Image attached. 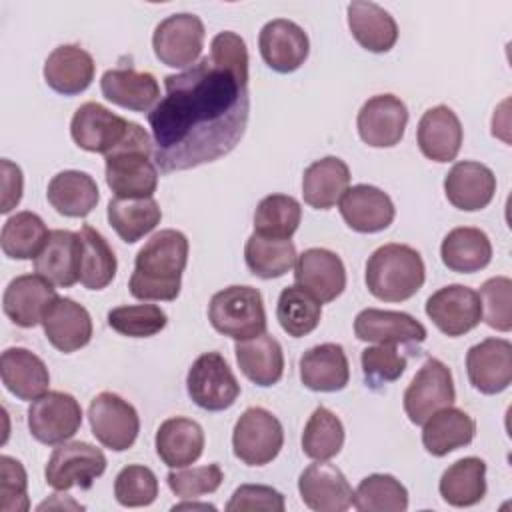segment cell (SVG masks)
Here are the masks:
<instances>
[{
  "instance_id": "cell-4",
  "label": "cell",
  "mask_w": 512,
  "mask_h": 512,
  "mask_svg": "<svg viewBox=\"0 0 512 512\" xmlns=\"http://www.w3.org/2000/svg\"><path fill=\"white\" fill-rule=\"evenodd\" d=\"M366 286L384 302H404L424 284L426 268L418 250L408 244H384L366 262Z\"/></svg>"
},
{
  "instance_id": "cell-44",
  "label": "cell",
  "mask_w": 512,
  "mask_h": 512,
  "mask_svg": "<svg viewBox=\"0 0 512 512\" xmlns=\"http://www.w3.org/2000/svg\"><path fill=\"white\" fill-rule=\"evenodd\" d=\"M302 220V206L294 196L270 194L254 212V232L268 238H292Z\"/></svg>"
},
{
  "instance_id": "cell-45",
  "label": "cell",
  "mask_w": 512,
  "mask_h": 512,
  "mask_svg": "<svg viewBox=\"0 0 512 512\" xmlns=\"http://www.w3.org/2000/svg\"><path fill=\"white\" fill-rule=\"evenodd\" d=\"M344 446L342 420L328 408L318 406L302 432V452L312 460H330Z\"/></svg>"
},
{
  "instance_id": "cell-52",
  "label": "cell",
  "mask_w": 512,
  "mask_h": 512,
  "mask_svg": "<svg viewBox=\"0 0 512 512\" xmlns=\"http://www.w3.org/2000/svg\"><path fill=\"white\" fill-rule=\"evenodd\" d=\"M28 476L22 466L12 456H0V508L2 512H26L30 508L28 500Z\"/></svg>"
},
{
  "instance_id": "cell-1",
  "label": "cell",
  "mask_w": 512,
  "mask_h": 512,
  "mask_svg": "<svg viewBox=\"0 0 512 512\" xmlns=\"http://www.w3.org/2000/svg\"><path fill=\"white\" fill-rule=\"evenodd\" d=\"M166 94L148 112L154 164L180 172L214 162L236 148L250 116L248 50L236 32H220L210 54L164 78Z\"/></svg>"
},
{
  "instance_id": "cell-2",
  "label": "cell",
  "mask_w": 512,
  "mask_h": 512,
  "mask_svg": "<svg viewBox=\"0 0 512 512\" xmlns=\"http://www.w3.org/2000/svg\"><path fill=\"white\" fill-rule=\"evenodd\" d=\"M188 238L174 228L156 232L136 254L130 294L138 300H176L188 262Z\"/></svg>"
},
{
  "instance_id": "cell-38",
  "label": "cell",
  "mask_w": 512,
  "mask_h": 512,
  "mask_svg": "<svg viewBox=\"0 0 512 512\" xmlns=\"http://www.w3.org/2000/svg\"><path fill=\"white\" fill-rule=\"evenodd\" d=\"M438 490L450 506L466 508L478 504L486 494V462L476 456L456 460L440 476Z\"/></svg>"
},
{
  "instance_id": "cell-5",
  "label": "cell",
  "mask_w": 512,
  "mask_h": 512,
  "mask_svg": "<svg viewBox=\"0 0 512 512\" xmlns=\"http://www.w3.org/2000/svg\"><path fill=\"white\" fill-rule=\"evenodd\" d=\"M208 320L216 332L236 342L266 332V310L260 290L232 284L216 292L208 304Z\"/></svg>"
},
{
  "instance_id": "cell-47",
  "label": "cell",
  "mask_w": 512,
  "mask_h": 512,
  "mask_svg": "<svg viewBox=\"0 0 512 512\" xmlns=\"http://www.w3.org/2000/svg\"><path fill=\"white\" fill-rule=\"evenodd\" d=\"M168 318L156 304H132L116 306L108 312V326L130 338H148L164 330Z\"/></svg>"
},
{
  "instance_id": "cell-32",
  "label": "cell",
  "mask_w": 512,
  "mask_h": 512,
  "mask_svg": "<svg viewBox=\"0 0 512 512\" xmlns=\"http://www.w3.org/2000/svg\"><path fill=\"white\" fill-rule=\"evenodd\" d=\"M236 362L242 374L258 386H274L284 374V354L280 342L262 332L248 340H238L234 346Z\"/></svg>"
},
{
  "instance_id": "cell-13",
  "label": "cell",
  "mask_w": 512,
  "mask_h": 512,
  "mask_svg": "<svg viewBox=\"0 0 512 512\" xmlns=\"http://www.w3.org/2000/svg\"><path fill=\"white\" fill-rule=\"evenodd\" d=\"M130 126L132 122L110 112L106 106L86 102L74 112L70 134L78 148L106 156L126 140Z\"/></svg>"
},
{
  "instance_id": "cell-39",
  "label": "cell",
  "mask_w": 512,
  "mask_h": 512,
  "mask_svg": "<svg viewBox=\"0 0 512 512\" xmlns=\"http://www.w3.org/2000/svg\"><path fill=\"white\" fill-rule=\"evenodd\" d=\"M106 216L114 232L126 244H134L160 224L162 210L154 198H114Z\"/></svg>"
},
{
  "instance_id": "cell-17",
  "label": "cell",
  "mask_w": 512,
  "mask_h": 512,
  "mask_svg": "<svg viewBox=\"0 0 512 512\" xmlns=\"http://www.w3.org/2000/svg\"><path fill=\"white\" fill-rule=\"evenodd\" d=\"M262 60L276 72L288 74L298 70L310 52L308 34L292 20L276 18L262 26L258 36Z\"/></svg>"
},
{
  "instance_id": "cell-51",
  "label": "cell",
  "mask_w": 512,
  "mask_h": 512,
  "mask_svg": "<svg viewBox=\"0 0 512 512\" xmlns=\"http://www.w3.org/2000/svg\"><path fill=\"white\" fill-rule=\"evenodd\" d=\"M224 480L222 468L218 464H206L196 468H184V470H170L166 476V482L170 490L178 498H198L202 494H212L220 488Z\"/></svg>"
},
{
  "instance_id": "cell-21",
  "label": "cell",
  "mask_w": 512,
  "mask_h": 512,
  "mask_svg": "<svg viewBox=\"0 0 512 512\" xmlns=\"http://www.w3.org/2000/svg\"><path fill=\"white\" fill-rule=\"evenodd\" d=\"M338 204L344 222L362 234L386 230L396 216L392 198L370 184H356L348 188Z\"/></svg>"
},
{
  "instance_id": "cell-3",
  "label": "cell",
  "mask_w": 512,
  "mask_h": 512,
  "mask_svg": "<svg viewBox=\"0 0 512 512\" xmlns=\"http://www.w3.org/2000/svg\"><path fill=\"white\" fill-rule=\"evenodd\" d=\"M154 144L150 134L132 122L126 140L104 156L106 184L116 198H152L158 170L150 160Z\"/></svg>"
},
{
  "instance_id": "cell-22",
  "label": "cell",
  "mask_w": 512,
  "mask_h": 512,
  "mask_svg": "<svg viewBox=\"0 0 512 512\" xmlns=\"http://www.w3.org/2000/svg\"><path fill=\"white\" fill-rule=\"evenodd\" d=\"M354 334L372 344H420L426 340V328L414 316L378 308H364L356 314Z\"/></svg>"
},
{
  "instance_id": "cell-27",
  "label": "cell",
  "mask_w": 512,
  "mask_h": 512,
  "mask_svg": "<svg viewBox=\"0 0 512 512\" xmlns=\"http://www.w3.org/2000/svg\"><path fill=\"white\" fill-rule=\"evenodd\" d=\"M36 274L60 288L80 282V238L72 230H52L44 248L34 258Z\"/></svg>"
},
{
  "instance_id": "cell-26",
  "label": "cell",
  "mask_w": 512,
  "mask_h": 512,
  "mask_svg": "<svg viewBox=\"0 0 512 512\" xmlns=\"http://www.w3.org/2000/svg\"><path fill=\"white\" fill-rule=\"evenodd\" d=\"M94 58L76 44H62L54 48L44 62L46 84L64 96L84 92L94 80Z\"/></svg>"
},
{
  "instance_id": "cell-18",
  "label": "cell",
  "mask_w": 512,
  "mask_h": 512,
  "mask_svg": "<svg viewBox=\"0 0 512 512\" xmlns=\"http://www.w3.org/2000/svg\"><path fill=\"white\" fill-rule=\"evenodd\" d=\"M470 384L482 394H500L512 382V344L504 338H486L466 352Z\"/></svg>"
},
{
  "instance_id": "cell-43",
  "label": "cell",
  "mask_w": 512,
  "mask_h": 512,
  "mask_svg": "<svg viewBox=\"0 0 512 512\" xmlns=\"http://www.w3.org/2000/svg\"><path fill=\"white\" fill-rule=\"evenodd\" d=\"M322 316V302L300 284L286 286L276 304V318L288 336L302 338L316 330Z\"/></svg>"
},
{
  "instance_id": "cell-7",
  "label": "cell",
  "mask_w": 512,
  "mask_h": 512,
  "mask_svg": "<svg viewBox=\"0 0 512 512\" xmlns=\"http://www.w3.org/2000/svg\"><path fill=\"white\" fill-rule=\"evenodd\" d=\"M186 390L192 402L208 412L226 410L240 396V384L218 352H204L192 362L186 374Z\"/></svg>"
},
{
  "instance_id": "cell-12",
  "label": "cell",
  "mask_w": 512,
  "mask_h": 512,
  "mask_svg": "<svg viewBox=\"0 0 512 512\" xmlns=\"http://www.w3.org/2000/svg\"><path fill=\"white\" fill-rule=\"evenodd\" d=\"M88 420L96 440L114 452L128 450L140 432L136 408L114 392H100L92 398Z\"/></svg>"
},
{
  "instance_id": "cell-31",
  "label": "cell",
  "mask_w": 512,
  "mask_h": 512,
  "mask_svg": "<svg viewBox=\"0 0 512 512\" xmlns=\"http://www.w3.org/2000/svg\"><path fill=\"white\" fill-rule=\"evenodd\" d=\"M204 450V430L196 420L174 416L160 424L156 432V454L168 468L194 464Z\"/></svg>"
},
{
  "instance_id": "cell-37",
  "label": "cell",
  "mask_w": 512,
  "mask_h": 512,
  "mask_svg": "<svg viewBox=\"0 0 512 512\" xmlns=\"http://www.w3.org/2000/svg\"><path fill=\"white\" fill-rule=\"evenodd\" d=\"M440 258L452 272L472 274L486 268L492 260V242L480 228L458 226L450 230L440 246Z\"/></svg>"
},
{
  "instance_id": "cell-48",
  "label": "cell",
  "mask_w": 512,
  "mask_h": 512,
  "mask_svg": "<svg viewBox=\"0 0 512 512\" xmlns=\"http://www.w3.org/2000/svg\"><path fill=\"white\" fill-rule=\"evenodd\" d=\"M114 496L118 504L128 508L148 506L158 496V478L148 466L130 464L118 472L114 480Z\"/></svg>"
},
{
  "instance_id": "cell-28",
  "label": "cell",
  "mask_w": 512,
  "mask_h": 512,
  "mask_svg": "<svg viewBox=\"0 0 512 512\" xmlns=\"http://www.w3.org/2000/svg\"><path fill=\"white\" fill-rule=\"evenodd\" d=\"M102 96L126 110L148 112L158 104L160 86L150 72H138L134 68H110L100 78Z\"/></svg>"
},
{
  "instance_id": "cell-10",
  "label": "cell",
  "mask_w": 512,
  "mask_h": 512,
  "mask_svg": "<svg viewBox=\"0 0 512 512\" xmlns=\"http://www.w3.org/2000/svg\"><path fill=\"white\" fill-rule=\"evenodd\" d=\"M402 400L412 424H424L434 412L452 406L456 390L450 368L438 358H428L404 390Z\"/></svg>"
},
{
  "instance_id": "cell-36",
  "label": "cell",
  "mask_w": 512,
  "mask_h": 512,
  "mask_svg": "<svg viewBox=\"0 0 512 512\" xmlns=\"http://www.w3.org/2000/svg\"><path fill=\"white\" fill-rule=\"evenodd\" d=\"M46 198L58 214L68 218H84L96 208L100 192L90 174L80 170H64L52 176L48 182Z\"/></svg>"
},
{
  "instance_id": "cell-6",
  "label": "cell",
  "mask_w": 512,
  "mask_h": 512,
  "mask_svg": "<svg viewBox=\"0 0 512 512\" xmlns=\"http://www.w3.org/2000/svg\"><path fill=\"white\" fill-rule=\"evenodd\" d=\"M284 444L280 420L266 408L252 406L242 412L232 430V450L248 466L272 462Z\"/></svg>"
},
{
  "instance_id": "cell-16",
  "label": "cell",
  "mask_w": 512,
  "mask_h": 512,
  "mask_svg": "<svg viewBox=\"0 0 512 512\" xmlns=\"http://www.w3.org/2000/svg\"><path fill=\"white\" fill-rule=\"evenodd\" d=\"M298 492L302 502L316 512H342L350 508L354 500V490L346 476L326 460H316L302 470Z\"/></svg>"
},
{
  "instance_id": "cell-24",
  "label": "cell",
  "mask_w": 512,
  "mask_h": 512,
  "mask_svg": "<svg viewBox=\"0 0 512 512\" xmlns=\"http://www.w3.org/2000/svg\"><path fill=\"white\" fill-rule=\"evenodd\" d=\"M462 138L460 118L444 104L428 108L418 122V148L432 162H452L460 152Z\"/></svg>"
},
{
  "instance_id": "cell-55",
  "label": "cell",
  "mask_w": 512,
  "mask_h": 512,
  "mask_svg": "<svg viewBox=\"0 0 512 512\" xmlns=\"http://www.w3.org/2000/svg\"><path fill=\"white\" fill-rule=\"evenodd\" d=\"M172 510H216L212 504H198V502H182L172 506Z\"/></svg>"
},
{
  "instance_id": "cell-49",
  "label": "cell",
  "mask_w": 512,
  "mask_h": 512,
  "mask_svg": "<svg viewBox=\"0 0 512 512\" xmlns=\"http://www.w3.org/2000/svg\"><path fill=\"white\" fill-rule=\"evenodd\" d=\"M480 302H482V318L484 322L498 330H512V280L508 276L488 278L480 286Z\"/></svg>"
},
{
  "instance_id": "cell-42",
  "label": "cell",
  "mask_w": 512,
  "mask_h": 512,
  "mask_svg": "<svg viewBox=\"0 0 512 512\" xmlns=\"http://www.w3.org/2000/svg\"><path fill=\"white\" fill-rule=\"evenodd\" d=\"M48 236L50 232L44 220L30 210H22L4 222L0 246L8 258L34 260L44 248Z\"/></svg>"
},
{
  "instance_id": "cell-35",
  "label": "cell",
  "mask_w": 512,
  "mask_h": 512,
  "mask_svg": "<svg viewBox=\"0 0 512 512\" xmlns=\"http://www.w3.org/2000/svg\"><path fill=\"white\" fill-rule=\"evenodd\" d=\"M476 422L460 408L446 406L434 412L422 424V444L432 456H446L462 446H468L474 438Z\"/></svg>"
},
{
  "instance_id": "cell-54",
  "label": "cell",
  "mask_w": 512,
  "mask_h": 512,
  "mask_svg": "<svg viewBox=\"0 0 512 512\" xmlns=\"http://www.w3.org/2000/svg\"><path fill=\"white\" fill-rule=\"evenodd\" d=\"M2 202H0V212L8 214L12 208L18 206L20 198H22V188H24V178H22V170L10 162V160H2Z\"/></svg>"
},
{
  "instance_id": "cell-50",
  "label": "cell",
  "mask_w": 512,
  "mask_h": 512,
  "mask_svg": "<svg viewBox=\"0 0 512 512\" xmlns=\"http://www.w3.org/2000/svg\"><path fill=\"white\" fill-rule=\"evenodd\" d=\"M360 362L364 378L372 388L398 380L406 370V358L398 352L396 344L368 346L362 350Z\"/></svg>"
},
{
  "instance_id": "cell-34",
  "label": "cell",
  "mask_w": 512,
  "mask_h": 512,
  "mask_svg": "<svg viewBox=\"0 0 512 512\" xmlns=\"http://www.w3.org/2000/svg\"><path fill=\"white\" fill-rule=\"evenodd\" d=\"M348 28L354 40L368 52H388L398 40V24L376 2L356 0L348 8Z\"/></svg>"
},
{
  "instance_id": "cell-40",
  "label": "cell",
  "mask_w": 512,
  "mask_h": 512,
  "mask_svg": "<svg viewBox=\"0 0 512 512\" xmlns=\"http://www.w3.org/2000/svg\"><path fill=\"white\" fill-rule=\"evenodd\" d=\"M80 238V284L88 290L106 288L116 276V256L106 238L92 226L78 230Z\"/></svg>"
},
{
  "instance_id": "cell-20",
  "label": "cell",
  "mask_w": 512,
  "mask_h": 512,
  "mask_svg": "<svg viewBox=\"0 0 512 512\" xmlns=\"http://www.w3.org/2000/svg\"><path fill=\"white\" fill-rule=\"evenodd\" d=\"M294 278L320 302L336 300L346 288V268L340 256L326 248H308L294 262Z\"/></svg>"
},
{
  "instance_id": "cell-9",
  "label": "cell",
  "mask_w": 512,
  "mask_h": 512,
  "mask_svg": "<svg viewBox=\"0 0 512 512\" xmlns=\"http://www.w3.org/2000/svg\"><path fill=\"white\" fill-rule=\"evenodd\" d=\"M204 24L196 14L180 12L164 18L152 34L156 58L170 68H190L204 48Z\"/></svg>"
},
{
  "instance_id": "cell-30",
  "label": "cell",
  "mask_w": 512,
  "mask_h": 512,
  "mask_svg": "<svg viewBox=\"0 0 512 512\" xmlns=\"http://www.w3.org/2000/svg\"><path fill=\"white\" fill-rule=\"evenodd\" d=\"M0 376L8 392L20 400H36L48 392L50 372L42 358L28 348H6L0 356Z\"/></svg>"
},
{
  "instance_id": "cell-33",
  "label": "cell",
  "mask_w": 512,
  "mask_h": 512,
  "mask_svg": "<svg viewBox=\"0 0 512 512\" xmlns=\"http://www.w3.org/2000/svg\"><path fill=\"white\" fill-rule=\"evenodd\" d=\"M350 184V168L342 158L326 156L312 162L302 176L304 202L316 210H330Z\"/></svg>"
},
{
  "instance_id": "cell-53",
  "label": "cell",
  "mask_w": 512,
  "mask_h": 512,
  "mask_svg": "<svg viewBox=\"0 0 512 512\" xmlns=\"http://www.w3.org/2000/svg\"><path fill=\"white\" fill-rule=\"evenodd\" d=\"M286 502L284 496L272 486L264 484H242L234 490L232 498L226 504L228 512H248V510H264V512H284Z\"/></svg>"
},
{
  "instance_id": "cell-41",
  "label": "cell",
  "mask_w": 512,
  "mask_h": 512,
  "mask_svg": "<svg viewBox=\"0 0 512 512\" xmlns=\"http://www.w3.org/2000/svg\"><path fill=\"white\" fill-rule=\"evenodd\" d=\"M296 246L290 238H268L252 234L244 246L248 270L264 280L284 276L296 262Z\"/></svg>"
},
{
  "instance_id": "cell-11",
  "label": "cell",
  "mask_w": 512,
  "mask_h": 512,
  "mask_svg": "<svg viewBox=\"0 0 512 512\" xmlns=\"http://www.w3.org/2000/svg\"><path fill=\"white\" fill-rule=\"evenodd\" d=\"M82 426V408L72 394L50 390L28 408L30 434L48 446L70 440Z\"/></svg>"
},
{
  "instance_id": "cell-46",
  "label": "cell",
  "mask_w": 512,
  "mask_h": 512,
  "mask_svg": "<svg viewBox=\"0 0 512 512\" xmlns=\"http://www.w3.org/2000/svg\"><path fill=\"white\" fill-rule=\"evenodd\" d=\"M352 504L360 512H404L408 490L390 474H370L354 490Z\"/></svg>"
},
{
  "instance_id": "cell-15",
  "label": "cell",
  "mask_w": 512,
  "mask_h": 512,
  "mask_svg": "<svg viewBox=\"0 0 512 512\" xmlns=\"http://www.w3.org/2000/svg\"><path fill=\"white\" fill-rule=\"evenodd\" d=\"M408 124V108L394 94H378L368 98L356 118L358 134L372 148H392L404 138Z\"/></svg>"
},
{
  "instance_id": "cell-29",
  "label": "cell",
  "mask_w": 512,
  "mask_h": 512,
  "mask_svg": "<svg viewBox=\"0 0 512 512\" xmlns=\"http://www.w3.org/2000/svg\"><path fill=\"white\" fill-rule=\"evenodd\" d=\"M300 380L314 392H338L350 380V366L340 344L312 346L300 356Z\"/></svg>"
},
{
  "instance_id": "cell-8",
  "label": "cell",
  "mask_w": 512,
  "mask_h": 512,
  "mask_svg": "<svg viewBox=\"0 0 512 512\" xmlns=\"http://www.w3.org/2000/svg\"><path fill=\"white\" fill-rule=\"evenodd\" d=\"M106 470V456L100 448L88 442H62L52 450L44 468L46 484L54 490L90 488Z\"/></svg>"
},
{
  "instance_id": "cell-23",
  "label": "cell",
  "mask_w": 512,
  "mask_h": 512,
  "mask_svg": "<svg viewBox=\"0 0 512 512\" xmlns=\"http://www.w3.org/2000/svg\"><path fill=\"white\" fill-rule=\"evenodd\" d=\"M496 192L494 172L480 162H456L444 178V194L448 202L464 212L486 208Z\"/></svg>"
},
{
  "instance_id": "cell-14",
  "label": "cell",
  "mask_w": 512,
  "mask_h": 512,
  "mask_svg": "<svg viewBox=\"0 0 512 512\" xmlns=\"http://www.w3.org/2000/svg\"><path fill=\"white\" fill-rule=\"evenodd\" d=\"M426 314L446 336H462L482 320V302L476 290L464 284H448L426 300Z\"/></svg>"
},
{
  "instance_id": "cell-25",
  "label": "cell",
  "mask_w": 512,
  "mask_h": 512,
  "mask_svg": "<svg viewBox=\"0 0 512 512\" xmlns=\"http://www.w3.org/2000/svg\"><path fill=\"white\" fill-rule=\"evenodd\" d=\"M42 328L48 342L64 352H76L92 340V318L88 310L72 298L58 296L42 318Z\"/></svg>"
},
{
  "instance_id": "cell-19",
  "label": "cell",
  "mask_w": 512,
  "mask_h": 512,
  "mask_svg": "<svg viewBox=\"0 0 512 512\" xmlns=\"http://www.w3.org/2000/svg\"><path fill=\"white\" fill-rule=\"evenodd\" d=\"M58 298L56 288L40 274H22L8 282L2 298L4 314L20 328H34L50 304Z\"/></svg>"
}]
</instances>
